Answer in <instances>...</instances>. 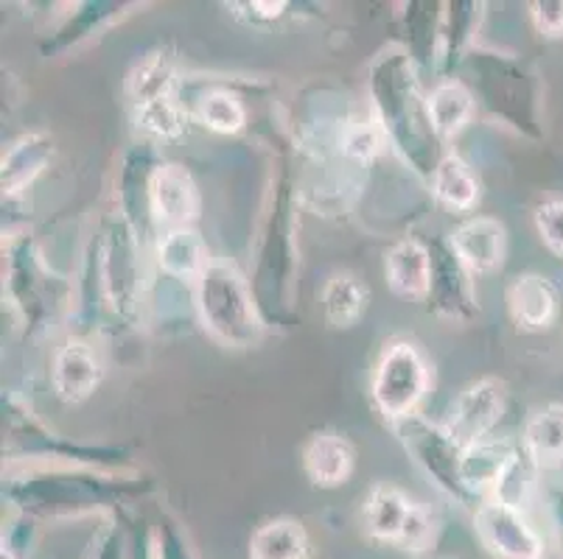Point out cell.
Wrapping results in <instances>:
<instances>
[{
    "mask_svg": "<svg viewBox=\"0 0 563 559\" xmlns=\"http://www.w3.org/2000/svg\"><path fill=\"white\" fill-rule=\"evenodd\" d=\"M197 302L205 327L228 347H253L261 322L250 302L247 286L230 266L211 264L197 280Z\"/></svg>",
    "mask_w": 563,
    "mask_h": 559,
    "instance_id": "6da1fadb",
    "label": "cell"
},
{
    "mask_svg": "<svg viewBox=\"0 0 563 559\" xmlns=\"http://www.w3.org/2000/svg\"><path fill=\"white\" fill-rule=\"evenodd\" d=\"M429 389V369L421 353L407 342L384 350L373 376V400L378 412L390 420H407Z\"/></svg>",
    "mask_w": 563,
    "mask_h": 559,
    "instance_id": "7a4b0ae2",
    "label": "cell"
},
{
    "mask_svg": "<svg viewBox=\"0 0 563 559\" xmlns=\"http://www.w3.org/2000/svg\"><path fill=\"white\" fill-rule=\"evenodd\" d=\"M365 526L373 540L393 543L404 551L421 554L434 540V521L423 506L398 492L396 487H376L365 504Z\"/></svg>",
    "mask_w": 563,
    "mask_h": 559,
    "instance_id": "3957f363",
    "label": "cell"
},
{
    "mask_svg": "<svg viewBox=\"0 0 563 559\" xmlns=\"http://www.w3.org/2000/svg\"><path fill=\"white\" fill-rule=\"evenodd\" d=\"M477 535L496 559H541L544 540L519 506L488 501L477 510Z\"/></svg>",
    "mask_w": 563,
    "mask_h": 559,
    "instance_id": "277c9868",
    "label": "cell"
},
{
    "mask_svg": "<svg viewBox=\"0 0 563 559\" xmlns=\"http://www.w3.org/2000/svg\"><path fill=\"white\" fill-rule=\"evenodd\" d=\"M505 383L496 378H485V381L471 383L457 400H454L452 417H449L446 434L460 450L471 448L474 443H483L488 437V431L505 414Z\"/></svg>",
    "mask_w": 563,
    "mask_h": 559,
    "instance_id": "5b68a950",
    "label": "cell"
},
{
    "mask_svg": "<svg viewBox=\"0 0 563 559\" xmlns=\"http://www.w3.org/2000/svg\"><path fill=\"white\" fill-rule=\"evenodd\" d=\"M519 450L508 439H483L460 454V484L468 499L496 490L508 468L516 461Z\"/></svg>",
    "mask_w": 563,
    "mask_h": 559,
    "instance_id": "8992f818",
    "label": "cell"
},
{
    "mask_svg": "<svg viewBox=\"0 0 563 559\" xmlns=\"http://www.w3.org/2000/svg\"><path fill=\"white\" fill-rule=\"evenodd\" d=\"M452 253L471 275H488L505 258V227L494 219H471L454 230Z\"/></svg>",
    "mask_w": 563,
    "mask_h": 559,
    "instance_id": "52a82bcc",
    "label": "cell"
},
{
    "mask_svg": "<svg viewBox=\"0 0 563 559\" xmlns=\"http://www.w3.org/2000/svg\"><path fill=\"white\" fill-rule=\"evenodd\" d=\"M152 210L161 222L172 224L174 230L186 227L197 219L199 193L191 174L180 166H163L152 177Z\"/></svg>",
    "mask_w": 563,
    "mask_h": 559,
    "instance_id": "ba28073f",
    "label": "cell"
},
{
    "mask_svg": "<svg viewBox=\"0 0 563 559\" xmlns=\"http://www.w3.org/2000/svg\"><path fill=\"white\" fill-rule=\"evenodd\" d=\"M508 305L510 316L521 331H547L558 316V291L547 277L521 275L510 286Z\"/></svg>",
    "mask_w": 563,
    "mask_h": 559,
    "instance_id": "9c48e42d",
    "label": "cell"
},
{
    "mask_svg": "<svg viewBox=\"0 0 563 559\" xmlns=\"http://www.w3.org/2000/svg\"><path fill=\"white\" fill-rule=\"evenodd\" d=\"M101 383V364L93 350L79 342H70L56 353L54 389L65 403H81L96 392Z\"/></svg>",
    "mask_w": 563,
    "mask_h": 559,
    "instance_id": "30bf717a",
    "label": "cell"
},
{
    "mask_svg": "<svg viewBox=\"0 0 563 559\" xmlns=\"http://www.w3.org/2000/svg\"><path fill=\"white\" fill-rule=\"evenodd\" d=\"M387 280L396 294L421 300L432 291V258L418 241H401V244L387 255Z\"/></svg>",
    "mask_w": 563,
    "mask_h": 559,
    "instance_id": "8fae6325",
    "label": "cell"
},
{
    "mask_svg": "<svg viewBox=\"0 0 563 559\" xmlns=\"http://www.w3.org/2000/svg\"><path fill=\"white\" fill-rule=\"evenodd\" d=\"M521 450L541 470L563 465V406L552 403L527 420Z\"/></svg>",
    "mask_w": 563,
    "mask_h": 559,
    "instance_id": "7c38bea8",
    "label": "cell"
},
{
    "mask_svg": "<svg viewBox=\"0 0 563 559\" xmlns=\"http://www.w3.org/2000/svg\"><path fill=\"white\" fill-rule=\"evenodd\" d=\"M306 473L317 487L345 484L353 470V448L340 434H320L306 448Z\"/></svg>",
    "mask_w": 563,
    "mask_h": 559,
    "instance_id": "4fadbf2b",
    "label": "cell"
},
{
    "mask_svg": "<svg viewBox=\"0 0 563 559\" xmlns=\"http://www.w3.org/2000/svg\"><path fill=\"white\" fill-rule=\"evenodd\" d=\"M309 535L298 521L264 523L250 540V559H309Z\"/></svg>",
    "mask_w": 563,
    "mask_h": 559,
    "instance_id": "5bb4252c",
    "label": "cell"
},
{
    "mask_svg": "<svg viewBox=\"0 0 563 559\" xmlns=\"http://www.w3.org/2000/svg\"><path fill=\"white\" fill-rule=\"evenodd\" d=\"M157 260H161L163 271H168L172 277H183V280H199L202 271L211 266L202 238L188 227L172 230V233L163 235Z\"/></svg>",
    "mask_w": 563,
    "mask_h": 559,
    "instance_id": "9a60e30c",
    "label": "cell"
},
{
    "mask_svg": "<svg viewBox=\"0 0 563 559\" xmlns=\"http://www.w3.org/2000/svg\"><path fill=\"white\" fill-rule=\"evenodd\" d=\"M427 110L432 130L440 137H454L468 123L471 112H474V99H471V92L463 85L449 81V85L434 87L427 101Z\"/></svg>",
    "mask_w": 563,
    "mask_h": 559,
    "instance_id": "2e32d148",
    "label": "cell"
},
{
    "mask_svg": "<svg viewBox=\"0 0 563 559\" xmlns=\"http://www.w3.org/2000/svg\"><path fill=\"white\" fill-rule=\"evenodd\" d=\"M432 191L440 204H446L449 210H471L479 199V185L460 157L449 154L446 160H440L434 168Z\"/></svg>",
    "mask_w": 563,
    "mask_h": 559,
    "instance_id": "e0dca14e",
    "label": "cell"
},
{
    "mask_svg": "<svg viewBox=\"0 0 563 559\" xmlns=\"http://www.w3.org/2000/svg\"><path fill=\"white\" fill-rule=\"evenodd\" d=\"M51 157V143L43 135H32L20 141L12 152L3 157V191L18 193L20 188L32 182Z\"/></svg>",
    "mask_w": 563,
    "mask_h": 559,
    "instance_id": "ac0fdd59",
    "label": "cell"
},
{
    "mask_svg": "<svg viewBox=\"0 0 563 559\" xmlns=\"http://www.w3.org/2000/svg\"><path fill=\"white\" fill-rule=\"evenodd\" d=\"M367 291L362 289L351 275L331 277L325 291H322V305H325V316L334 327H351L353 322L365 314Z\"/></svg>",
    "mask_w": 563,
    "mask_h": 559,
    "instance_id": "d6986e66",
    "label": "cell"
},
{
    "mask_svg": "<svg viewBox=\"0 0 563 559\" xmlns=\"http://www.w3.org/2000/svg\"><path fill=\"white\" fill-rule=\"evenodd\" d=\"M199 118L208 130L219 132V135H235L247 121V112H244L239 96H233L230 90H211L199 101Z\"/></svg>",
    "mask_w": 563,
    "mask_h": 559,
    "instance_id": "ffe728a7",
    "label": "cell"
},
{
    "mask_svg": "<svg viewBox=\"0 0 563 559\" xmlns=\"http://www.w3.org/2000/svg\"><path fill=\"white\" fill-rule=\"evenodd\" d=\"M137 126H141L146 135L172 141V137L183 135V126H186V121H183L180 107L174 104L172 96H163V99L137 104Z\"/></svg>",
    "mask_w": 563,
    "mask_h": 559,
    "instance_id": "44dd1931",
    "label": "cell"
},
{
    "mask_svg": "<svg viewBox=\"0 0 563 559\" xmlns=\"http://www.w3.org/2000/svg\"><path fill=\"white\" fill-rule=\"evenodd\" d=\"M130 90L132 96H135V104L163 99V96H168V90H172V68L161 59L146 62V65H141V68L135 70V76H132Z\"/></svg>",
    "mask_w": 563,
    "mask_h": 559,
    "instance_id": "7402d4cb",
    "label": "cell"
},
{
    "mask_svg": "<svg viewBox=\"0 0 563 559\" xmlns=\"http://www.w3.org/2000/svg\"><path fill=\"white\" fill-rule=\"evenodd\" d=\"M536 227L555 255H563V202H544L536 210Z\"/></svg>",
    "mask_w": 563,
    "mask_h": 559,
    "instance_id": "603a6c76",
    "label": "cell"
},
{
    "mask_svg": "<svg viewBox=\"0 0 563 559\" xmlns=\"http://www.w3.org/2000/svg\"><path fill=\"white\" fill-rule=\"evenodd\" d=\"M342 148H345V154L353 157V160H371L373 154L378 152V135L373 132V126L356 123L342 137Z\"/></svg>",
    "mask_w": 563,
    "mask_h": 559,
    "instance_id": "cb8c5ba5",
    "label": "cell"
},
{
    "mask_svg": "<svg viewBox=\"0 0 563 559\" xmlns=\"http://www.w3.org/2000/svg\"><path fill=\"white\" fill-rule=\"evenodd\" d=\"M532 23L547 37H561L563 34V0H539L532 3Z\"/></svg>",
    "mask_w": 563,
    "mask_h": 559,
    "instance_id": "d4e9b609",
    "label": "cell"
},
{
    "mask_svg": "<svg viewBox=\"0 0 563 559\" xmlns=\"http://www.w3.org/2000/svg\"><path fill=\"white\" fill-rule=\"evenodd\" d=\"M250 9H255V14H258V18L275 20L284 14L286 3H250Z\"/></svg>",
    "mask_w": 563,
    "mask_h": 559,
    "instance_id": "484cf974",
    "label": "cell"
},
{
    "mask_svg": "<svg viewBox=\"0 0 563 559\" xmlns=\"http://www.w3.org/2000/svg\"><path fill=\"white\" fill-rule=\"evenodd\" d=\"M555 523H558V535H561V546H563V492L561 495H555Z\"/></svg>",
    "mask_w": 563,
    "mask_h": 559,
    "instance_id": "4316f807",
    "label": "cell"
},
{
    "mask_svg": "<svg viewBox=\"0 0 563 559\" xmlns=\"http://www.w3.org/2000/svg\"><path fill=\"white\" fill-rule=\"evenodd\" d=\"M163 559H191L186 554V548L183 546H177V543H172V546L166 548V551H163Z\"/></svg>",
    "mask_w": 563,
    "mask_h": 559,
    "instance_id": "83f0119b",
    "label": "cell"
},
{
    "mask_svg": "<svg viewBox=\"0 0 563 559\" xmlns=\"http://www.w3.org/2000/svg\"><path fill=\"white\" fill-rule=\"evenodd\" d=\"M0 559H18V557H14V554L9 551V548H3V551H0Z\"/></svg>",
    "mask_w": 563,
    "mask_h": 559,
    "instance_id": "f1b7e54d",
    "label": "cell"
}]
</instances>
